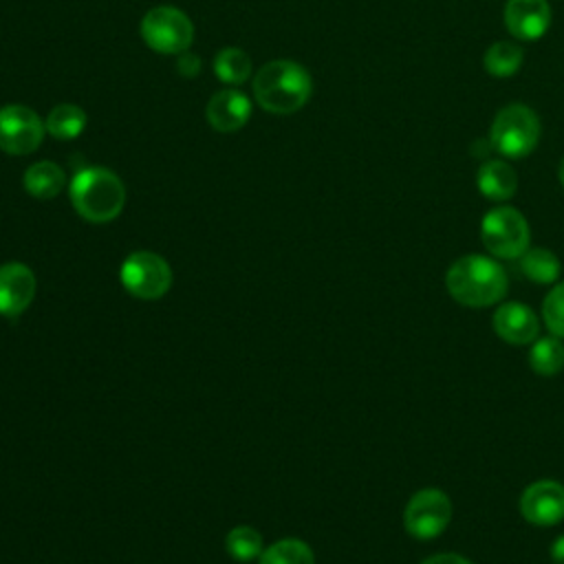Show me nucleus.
Masks as SVG:
<instances>
[{
    "label": "nucleus",
    "instance_id": "nucleus-1",
    "mask_svg": "<svg viewBox=\"0 0 564 564\" xmlns=\"http://www.w3.org/2000/svg\"><path fill=\"white\" fill-rule=\"evenodd\" d=\"M445 286L458 304L467 308H485L498 304L507 295L509 278L496 258L467 253L449 264Z\"/></svg>",
    "mask_w": 564,
    "mask_h": 564
},
{
    "label": "nucleus",
    "instance_id": "nucleus-2",
    "mask_svg": "<svg viewBox=\"0 0 564 564\" xmlns=\"http://www.w3.org/2000/svg\"><path fill=\"white\" fill-rule=\"evenodd\" d=\"M313 93L308 70L291 59H273L260 66L253 77V97L258 106L273 115L297 112Z\"/></svg>",
    "mask_w": 564,
    "mask_h": 564
},
{
    "label": "nucleus",
    "instance_id": "nucleus-3",
    "mask_svg": "<svg viewBox=\"0 0 564 564\" xmlns=\"http://www.w3.org/2000/svg\"><path fill=\"white\" fill-rule=\"evenodd\" d=\"M70 203L75 212L88 223H110L126 205V187L121 178L99 165H88L75 172L70 187Z\"/></svg>",
    "mask_w": 564,
    "mask_h": 564
},
{
    "label": "nucleus",
    "instance_id": "nucleus-4",
    "mask_svg": "<svg viewBox=\"0 0 564 564\" xmlns=\"http://www.w3.org/2000/svg\"><path fill=\"white\" fill-rule=\"evenodd\" d=\"M540 130V119L529 106L509 104L491 121L489 145L507 159H522L535 150Z\"/></svg>",
    "mask_w": 564,
    "mask_h": 564
},
{
    "label": "nucleus",
    "instance_id": "nucleus-5",
    "mask_svg": "<svg viewBox=\"0 0 564 564\" xmlns=\"http://www.w3.org/2000/svg\"><path fill=\"white\" fill-rule=\"evenodd\" d=\"M480 238L494 258L516 260L529 249L531 229L516 207L500 205L485 214L480 223Z\"/></svg>",
    "mask_w": 564,
    "mask_h": 564
},
{
    "label": "nucleus",
    "instance_id": "nucleus-6",
    "mask_svg": "<svg viewBox=\"0 0 564 564\" xmlns=\"http://www.w3.org/2000/svg\"><path fill=\"white\" fill-rule=\"evenodd\" d=\"M141 37L161 55H181L194 40V24L176 7H154L141 20Z\"/></svg>",
    "mask_w": 564,
    "mask_h": 564
},
{
    "label": "nucleus",
    "instance_id": "nucleus-7",
    "mask_svg": "<svg viewBox=\"0 0 564 564\" xmlns=\"http://www.w3.org/2000/svg\"><path fill=\"white\" fill-rule=\"evenodd\" d=\"M123 289L139 300H159L172 286V269L167 260L152 251L130 253L119 271Z\"/></svg>",
    "mask_w": 564,
    "mask_h": 564
},
{
    "label": "nucleus",
    "instance_id": "nucleus-8",
    "mask_svg": "<svg viewBox=\"0 0 564 564\" xmlns=\"http://www.w3.org/2000/svg\"><path fill=\"white\" fill-rule=\"evenodd\" d=\"M452 520V500L436 487L419 489L403 509V527L414 540H434Z\"/></svg>",
    "mask_w": 564,
    "mask_h": 564
},
{
    "label": "nucleus",
    "instance_id": "nucleus-9",
    "mask_svg": "<svg viewBox=\"0 0 564 564\" xmlns=\"http://www.w3.org/2000/svg\"><path fill=\"white\" fill-rule=\"evenodd\" d=\"M46 126L35 110L22 104L0 108V150L13 156H24L42 145Z\"/></svg>",
    "mask_w": 564,
    "mask_h": 564
},
{
    "label": "nucleus",
    "instance_id": "nucleus-10",
    "mask_svg": "<svg viewBox=\"0 0 564 564\" xmlns=\"http://www.w3.org/2000/svg\"><path fill=\"white\" fill-rule=\"evenodd\" d=\"M520 513L535 527H553L564 520V485L557 480H535L520 496Z\"/></svg>",
    "mask_w": 564,
    "mask_h": 564
},
{
    "label": "nucleus",
    "instance_id": "nucleus-11",
    "mask_svg": "<svg viewBox=\"0 0 564 564\" xmlns=\"http://www.w3.org/2000/svg\"><path fill=\"white\" fill-rule=\"evenodd\" d=\"M505 26L513 37L535 42L551 26V7L546 0H507Z\"/></svg>",
    "mask_w": 564,
    "mask_h": 564
},
{
    "label": "nucleus",
    "instance_id": "nucleus-12",
    "mask_svg": "<svg viewBox=\"0 0 564 564\" xmlns=\"http://www.w3.org/2000/svg\"><path fill=\"white\" fill-rule=\"evenodd\" d=\"M491 326L496 335L513 346H524L538 339L540 335V319L531 311V306L522 302H505L494 311Z\"/></svg>",
    "mask_w": 564,
    "mask_h": 564
},
{
    "label": "nucleus",
    "instance_id": "nucleus-13",
    "mask_svg": "<svg viewBox=\"0 0 564 564\" xmlns=\"http://www.w3.org/2000/svg\"><path fill=\"white\" fill-rule=\"evenodd\" d=\"M35 295V275L22 262L0 267V315L15 317L29 308Z\"/></svg>",
    "mask_w": 564,
    "mask_h": 564
},
{
    "label": "nucleus",
    "instance_id": "nucleus-14",
    "mask_svg": "<svg viewBox=\"0 0 564 564\" xmlns=\"http://www.w3.org/2000/svg\"><path fill=\"white\" fill-rule=\"evenodd\" d=\"M205 115L214 130L234 132V130H240L249 121L251 101L245 93H240L236 88H225V90H218L207 101Z\"/></svg>",
    "mask_w": 564,
    "mask_h": 564
},
{
    "label": "nucleus",
    "instance_id": "nucleus-15",
    "mask_svg": "<svg viewBox=\"0 0 564 564\" xmlns=\"http://www.w3.org/2000/svg\"><path fill=\"white\" fill-rule=\"evenodd\" d=\"M476 185L485 198L502 203L516 194L518 176H516V170L507 161L489 159L478 167Z\"/></svg>",
    "mask_w": 564,
    "mask_h": 564
},
{
    "label": "nucleus",
    "instance_id": "nucleus-16",
    "mask_svg": "<svg viewBox=\"0 0 564 564\" xmlns=\"http://www.w3.org/2000/svg\"><path fill=\"white\" fill-rule=\"evenodd\" d=\"M64 170L53 161H37L26 167L22 185L35 198H55L64 187Z\"/></svg>",
    "mask_w": 564,
    "mask_h": 564
},
{
    "label": "nucleus",
    "instance_id": "nucleus-17",
    "mask_svg": "<svg viewBox=\"0 0 564 564\" xmlns=\"http://www.w3.org/2000/svg\"><path fill=\"white\" fill-rule=\"evenodd\" d=\"M529 366L540 377H553L564 368V344L560 337H538L529 348Z\"/></svg>",
    "mask_w": 564,
    "mask_h": 564
},
{
    "label": "nucleus",
    "instance_id": "nucleus-18",
    "mask_svg": "<svg viewBox=\"0 0 564 564\" xmlns=\"http://www.w3.org/2000/svg\"><path fill=\"white\" fill-rule=\"evenodd\" d=\"M44 126H46V132L53 139L70 141V139H75V137H79L84 132V128H86V112L79 106H75V104H57L48 112Z\"/></svg>",
    "mask_w": 564,
    "mask_h": 564
},
{
    "label": "nucleus",
    "instance_id": "nucleus-19",
    "mask_svg": "<svg viewBox=\"0 0 564 564\" xmlns=\"http://www.w3.org/2000/svg\"><path fill=\"white\" fill-rule=\"evenodd\" d=\"M518 260H520V271L524 273V278L535 284H551L560 278L562 264H560L557 256L549 249H542V247L527 249Z\"/></svg>",
    "mask_w": 564,
    "mask_h": 564
},
{
    "label": "nucleus",
    "instance_id": "nucleus-20",
    "mask_svg": "<svg viewBox=\"0 0 564 564\" xmlns=\"http://www.w3.org/2000/svg\"><path fill=\"white\" fill-rule=\"evenodd\" d=\"M214 73L220 82H225L229 86H240L251 75V59L242 48L227 46V48L216 53Z\"/></svg>",
    "mask_w": 564,
    "mask_h": 564
},
{
    "label": "nucleus",
    "instance_id": "nucleus-21",
    "mask_svg": "<svg viewBox=\"0 0 564 564\" xmlns=\"http://www.w3.org/2000/svg\"><path fill=\"white\" fill-rule=\"evenodd\" d=\"M522 59H524V53L518 44L513 42H496L491 44L487 51H485V70L494 77H511L520 70L522 66Z\"/></svg>",
    "mask_w": 564,
    "mask_h": 564
},
{
    "label": "nucleus",
    "instance_id": "nucleus-22",
    "mask_svg": "<svg viewBox=\"0 0 564 564\" xmlns=\"http://www.w3.org/2000/svg\"><path fill=\"white\" fill-rule=\"evenodd\" d=\"M258 564H315V555L306 542L297 538H284L264 549L258 557Z\"/></svg>",
    "mask_w": 564,
    "mask_h": 564
},
{
    "label": "nucleus",
    "instance_id": "nucleus-23",
    "mask_svg": "<svg viewBox=\"0 0 564 564\" xmlns=\"http://www.w3.org/2000/svg\"><path fill=\"white\" fill-rule=\"evenodd\" d=\"M227 553L238 562H251L262 555V535L253 527H234L225 538Z\"/></svg>",
    "mask_w": 564,
    "mask_h": 564
},
{
    "label": "nucleus",
    "instance_id": "nucleus-24",
    "mask_svg": "<svg viewBox=\"0 0 564 564\" xmlns=\"http://www.w3.org/2000/svg\"><path fill=\"white\" fill-rule=\"evenodd\" d=\"M542 319L551 335L564 339V282H557L542 300Z\"/></svg>",
    "mask_w": 564,
    "mask_h": 564
},
{
    "label": "nucleus",
    "instance_id": "nucleus-25",
    "mask_svg": "<svg viewBox=\"0 0 564 564\" xmlns=\"http://www.w3.org/2000/svg\"><path fill=\"white\" fill-rule=\"evenodd\" d=\"M421 564H471V562L458 553H436V555H430L427 560H423Z\"/></svg>",
    "mask_w": 564,
    "mask_h": 564
},
{
    "label": "nucleus",
    "instance_id": "nucleus-26",
    "mask_svg": "<svg viewBox=\"0 0 564 564\" xmlns=\"http://www.w3.org/2000/svg\"><path fill=\"white\" fill-rule=\"evenodd\" d=\"M198 66H200V62H198L196 55H192V53H187V51L181 53V57H178V68H181L183 75H187V77L196 75V73H198Z\"/></svg>",
    "mask_w": 564,
    "mask_h": 564
},
{
    "label": "nucleus",
    "instance_id": "nucleus-27",
    "mask_svg": "<svg viewBox=\"0 0 564 564\" xmlns=\"http://www.w3.org/2000/svg\"><path fill=\"white\" fill-rule=\"evenodd\" d=\"M551 560L555 564H564V533L553 540V544H551Z\"/></svg>",
    "mask_w": 564,
    "mask_h": 564
},
{
    "label": "nucleus",
    "instance_id": "nucleus-28",
    "mask_svg": "<svg viewBox=\"0 0 564 564\" xmlns=\"http://www.w3.org/2000/svg\"><path fill=\"white\" fill-rule=\"evenodd\" d=\"M557 176H560V183L564 185V156H562V161H560V167H557Z\"/></svg>",
    "mask_w": 564,
    "mask_h": 564
}]
</instances>
